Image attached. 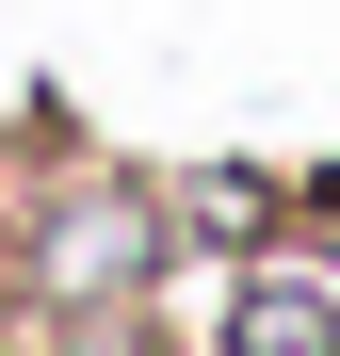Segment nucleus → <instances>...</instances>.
<instances>
[{
    "instance_id": "nucleus-1",
    "label": "nucleus",
    "mask_w": 340,
    "mask_h": 356,
    "mask_svg": "<svg viewBox=\"0 0 340 356\" xmlns=\"http://www.w3.org/2000/svg\"><path fill=\"white\" fill-rule=\"evenodd\" d=\"M227 340H243V356H340V308H324V291H243Z\"/></svg>"
}]
</instances>
